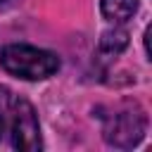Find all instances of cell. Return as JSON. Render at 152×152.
<instances>
[{"mask_svg":"<svg viewBox=\"0 0 152 152\" xmlns=\"http://www.w3.org/2000/svg\"><path fill=\"white\" fill-rule=\"evenodd\" d=\"M0 66L24 81H43L59 71V57L50 50L14 43L0 50Z\"/></svg>","mask_w":152,"mask_h":152,"instance_id":"cell-2","label":"cell"},{"mask_svg":"<svg viewBox=\"0 0 152 152\" xmlns=\"http://www.w3.org/2000/svg\"><path fill=\"white\" fill-rule=\"evenodd\" d=\"M126 45H128V31L121 28V26H114V28L104 31L102 38H100V52L107 55V57L121 55L126 50Z\"/></svg>","mask_w":152,"mask_h":152,"instance_id":"cell-5","label":"cell"},{"mask_svg":"<svg viewBox=\"0 0 152 152\" xmlns=\"http://www.w3.org/2000/svg\"><path fill=\"white\" fill-rule=\"evenodd\" d=\"M100 12L107 21L124 24L138 12V0H100Z\"/></svg>","mask_w":152,"mask_h":152,"instance_id":"cell-4","label":"cell"},{"mask_svg":"<svg viewBox=\"0 0 152 152\" xmlns=\"http://www.w3.org/2000/svg\"><path fill=\"white\" fill-rule=\"evenodd\" d=\"M43 147L33 104L12 88L0 86V150L36 152Z\"/></svg>","mask_w":152,"mask_h":152,"instance_id":"cell-1","label":"cell"},{"mask_svg":"<svg viewBox=\"0 0 152 152\" xmlns=\"http://www.w3.org/2000/svg\"><path fill=\"white\" fill-rule=\"evenodd\" d=\"M0 2H2V0H0Z\"/></svg>","mask_w":152,"mask_h":152,"instance_id":"cell-6","label":"cell"},{"mask_svg":"<svg viewBox=\"0 0 152 152\" xmlns=\"http://www.w3.org/2000/svg\"><path fill=\"white\" fill-rule=\"evenodd\" d=\"M145 128H147V116L142 107L135 102L116 104L109 114H102V138L112 147L128 150L138 145L145 135Z\"/></svg>","mask_w":152,"mask_h":152,"instance_id":"cell-3","label":"cell"}]
</instances>
